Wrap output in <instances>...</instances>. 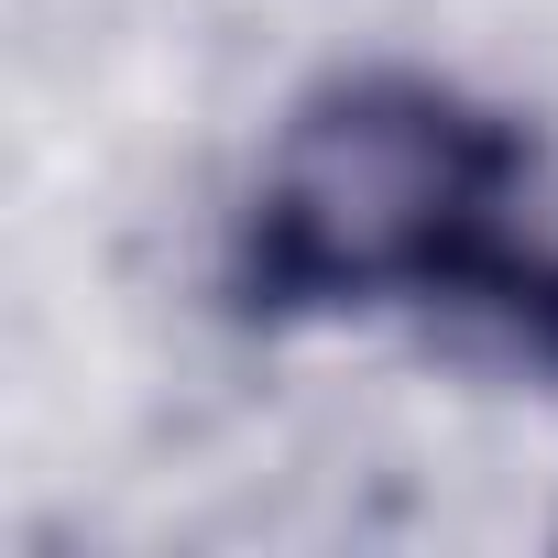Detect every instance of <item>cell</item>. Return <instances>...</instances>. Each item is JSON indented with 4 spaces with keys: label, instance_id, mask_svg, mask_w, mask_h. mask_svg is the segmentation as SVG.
I'll return each mask as SVG.
<instances>
[{
    "label": "cell",
    "instance_id": "cell-1",
    "mask_svg": "<svg viewBox=\"0 0 558 558\" xmlns=\"http://www.w3.org/2000/svg\"><path fill=\"white\" fill-rule=\"evenodd\" d=\"M230 307L263 329L449 307L525 373H558V165L514 110L449 77H329L241 197Z\"/></svg>",
    "mask_w": 558,
    "mask_h": 558
}]
</instances>
